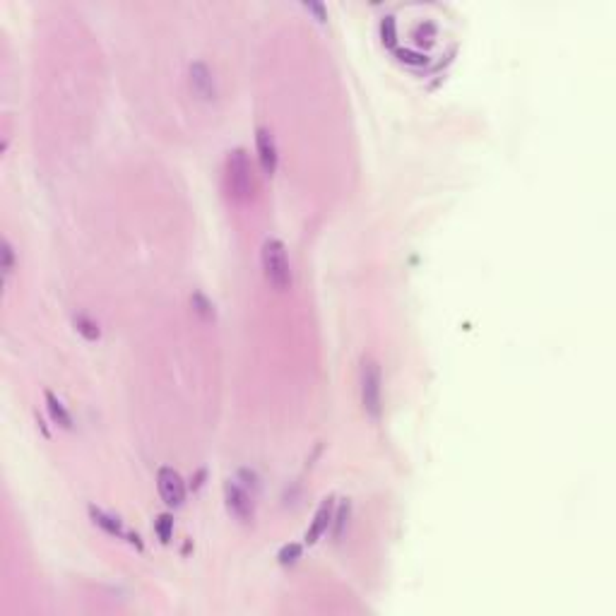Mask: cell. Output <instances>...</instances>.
Returning a JSON list of instances; mask_svg holds the SVG:
<instances>
[{"label":"cell","instance_id":"obj_2","mask_svg":"<svg viewBox=\"0 0 616 616\" xmlns=\"http://www.w3.org/2000/svg\"><path fill=\"white\" fill-rule=\"evenodd\" d=\"M359 385L364 412L371 419H380V412H383V376H380V364L371 356L361 359Z\"/></svg>","mask_w":616,"mask_h":616},{"label":"cell","instance_id":"obj_14","mask_svg":"<svg viewBox=\"0 0 616 616\" xmlns=\"http://www.w3.org/2000/svg\"><path fill=\"white\" fill-rule=\"evenodd\" d=\"M190 304H193V311L198 313L203 320H214V306H212V301H209L205 294L195 291V294L190 296Z\"/></svg>","mask_w":616,"mask_h":616},{"label":"cell","instance_id":"obj_3","mask_svg":"<svg viewBox=\"0 0 616 616\" xmlns=\"http://www.w3.org/2000/svg\"><path fill=\"white\" fill-rule=\"evenodd\" d=\"M227 188L229 195L238 203L253 195V166L246 150H234L227 159Z\"/></svg>","mask_w":616,"mask_h":616},{"label":"cell","instance_id":"obj_7","mask_svg":"<svg viewBox=\"0 0 616 616\" xmlns=\"http://www.w3.org/2000/svg\"><path fill=\"white\" fill-rule=\"evenodd\" d=\"M256 147H258V159L267 176H272L277 171V145L275 138L267 128L256 130Z\"/></svg>","mask_w":616,"mask_h":616},{"label":"cell","instance_id":"obj_13","mask_svg":"<svg viewBox=\"0 0 616 616\" xmlns=\"http://www.w3.org/2000/svg\"><path fill=\"white\" fill-rule=\"evenodd\" d=\"M75 330L80 332L82 337H85V340H90V342H94V340H99V335H101V330H99V325H96L94 320H92V318H87V316H75Z\"/></svg>","mask_w":616,"mask_h":616},{"label":"cell","instance_id":"obj_11","mask_svg":"<svg viewBox=\"0 0 616 616\" xmlns=\"http://www.w3.org/2000/svg\"><path fill=\"white\" fill-rule=\"evenodd\" d=\"M380 39H383L385 48L398 46V22H395L393 14H385V17L380 19Z\"/></svg>","mask_w":616,"mask_h":616},{"label":"cell","instance_id":"obj_6","mask_svg":"<svg viewBox=\"0 0 616 616\" xmlns=\"http://www.w3.org/2000/svg\"><path fill=\"white\" fill-rule=\"evenodd\" d=\"M188 82H190V90H193V94L198 96V99L212 101L214 96H217V82H214V75L203 61L190 63Z\"/></svg>","mask_w":616,"mask_h":616},{"label":"cell","instance_id":"obj_17","mask_svg":"<svg viewBox=\"0 0 616 616\" xmlns=\"http://www.w3.org/2000/svg\"><path fill=\"white\" fill-rule=\"evenodd\" d=\"M277 559H280L282 566L296 564V561L301 559V544H296V542H291V544H285L280 549V554H277Z\"/></svg>","mask_w":616,"mask_h":616},{"label":"cell","instance_id":"obj_9","mask_svg":"<svg viewBox=\"0 0 616 616\" xmlns=\"http://www.w3.org/2000/svg\"><path fill=\"white\" fill-rule=\"evenodd\" d=\"M90 515H92V520H94V525H99L101 530L106 532V535H111V537H128L130 535V532L123 530V522H121L119 517L111 515V513H104L101 508L92 506L90 508Z\"/></svg>","mask_w":616,"mask_h":616},{"label":"cell","instance_id":"obj_16","mask_svg":"<svg viewBox=\"0 0 616 616\" xmlns=\"http://www.w3.org/2000/svg\"><path fill=\"white\" fill-rule=\"evenodd\" d=\"M395 56H398L402 63H407V65H427L429 63V56H424V53H419V51H412V48H395Z\"/></svg>","mask_w":616,"mask_h":616},{"label":"cell","instance_id":"obj_19","mask_svg":"<svg viewBox=\"0 0 616 616\" xmlns=\"http://www.w3.org/2000/svg\"><path fill=\"white\" fill-rule=\"evenodd\" d=\"M304 8L308 10V12H313L318 17V22H325L327 19V12H325V5L320 3H304Z\"/></svg>","mask_w":616,"mask_h":616},{"label":"cell","instance_id":"obj_15","mask_svg":"<svg viewBox=\"0 0 616 616\" xmlns=\"http://www.w3.org/2000/svg\"><path fill=\"white\" fill-rule=\"evenodd\" d=\"M349 513H351L349 501H342L340 508H337V513L332 515V520H335V540H340V537L345 535V527H347V522H349Z\"/></svg>","mask_w":616,"mask_h":616},{"label":"cell","instance_id":"obj_4","mask_svg":"<svg viewBox=\"0 0 616 616\" xmlns=\"http://www.w3.org/2000/svg\"><path fill=\"white\" fill-rule=\"evenodd\" d=\"M253 496L246 486H241L238 482H232L229 479L224 484V498H227V511L232 513L236 520L241 522H251L253 515H256V503H253Z\"/></svg>","mask_w":616,"mask_h":616},{"label":"cell","instance_id":"obj_12","mask_svg":"<svg viewBox=\"0 0 616 616\" xmlns=\"http://www.w3.org/2000/svg\"><path fill=\"white\" fill-rule=\"evenodd\" d=\"M154 532H156V537H159L161 544H169L171 537H174V515H169V513H161V515H156Z\"/></svg>","mask_w":616,"mask_h":616},{"label":"cell","instance_id":"obj_8","mask_svg":"<svg viewBox=\"0 0 616 616\" xmlns=\"http://www.w3.org/2000/svg\"><path fill=\"white\" fill-rule=\"evenodd\" d=\"M332 515H335V503L330 498H322V503L318 506L316 515H313L311 527L306 530V544H316L322 535L327 532V527L332 525Z\"/></svg>","mask_w":616,"mask_h":616},{"label":"cell","instance_id":"obj_1","mask_svg":"<svg viewBox=\"0 0 616 616\" xmlns=\"http://www.w3.org/2000/svg\"><path fill=\"white\" fill-rule=\"evenodd\" d=\"M263 275L270 282L272 289L277 291H287L291 287V267H289V256H287V248L280 238H267L263 243Z\"/></svg>","mask_w":616,"mask_h":616},{"label":"cell","instance_id":"obj_5","mask_svg":"<svg viewBox=\"0 0 616 616\" xmlns=\"http://www.w3.org/2000/svg\"><path fill=\"white\" fill-rule=\"evenodd\" d=\"M156 486H159L161 501L169 508H178L185 501V484L174 467H159L156 472Z\"/></svg>","mask_w":616,"mask_h":616},{"label":"cell","instance_id":"obj_18","mask_svg":"<svg viewBox=\"0 0 616 616\" xmlns=\"http://www.w3.org/2000/svg\"><path fill=\"white\" fill-rule=\"evenodd\" d=\"M12 270H14V248H12V243L5 238L3 241V275H5V280H8Z\"/></svg>","mask_w":616,"mask_h":616},{"label":"cell","instance_id":"obj_10","mask_svg":"<svg viewBox=\"0 0 616 616\" xmlns=\"http://www.w3.org/2000/svg\"><path fill=\"white\" fill-rule=\"evenodd\" d=\"M43 398H46V407H48V414H51L53 422H56L58 427H63V429H72V417H70V412L65 409V404H63L61 400L51 393V390H46Z\"/></svg>","mask_w":616,"mask_h":616}]
</instances>
